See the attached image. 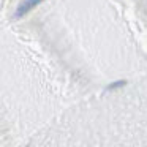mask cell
<instances>
[{
    "mask_svg": "<svg viewBox=\"0 0 147 147\" xmlns=\"http://www.w3.org/2000/svg\"><path fill=\"white\" fill-rule=\"evenodd\" d=\"M41 2H43V0H24L22 3L18 7L16 13H14V19H19V18H22L24 14H27L29 11H32L35 7H38Z\"/></svg>",
    "mask_w": 147,
    "mask_h": 147,
    "instance_id": "6da1fadb",
    "label": "cell"
},
{
    "mask_svg": "<svg viewBox=\"0 0 147 147\" xmlns=\"http://www.w3.org/2000/svg\"><path fill=\"white\" fill-rule=\"evenodd\" d=\"M125 84H127V81H125V79H119V81H115V82L109 84L108 90H115V89H119V87H123Z\"/></svg>",
    "mask_w": 147,
    "mask_h": 147,
    "instance_id": "7a4b0ae2",
    "label": "cell"
}]
</instances>
